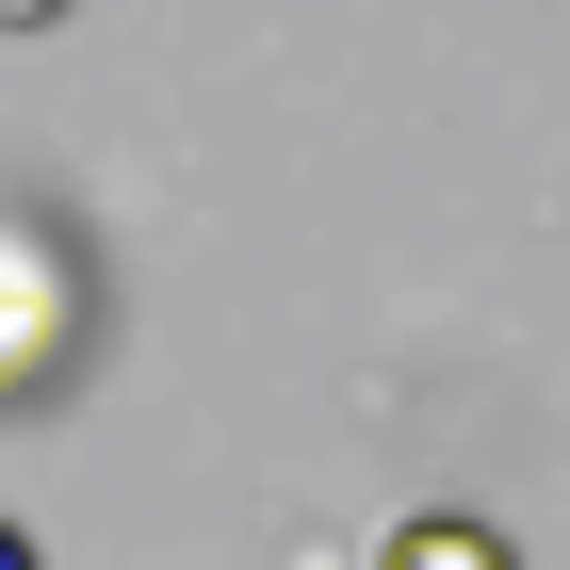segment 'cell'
Wrapping results in <instances>:
<instances>
[{
  "instance_id": "7a4b0ae2",
  "label": "cell",
  "mask_w": 570,
  "mask_h": 570,
  "mask_svg": "<svg viewBox=\"0 0 570 570\" xmlns=\"http://www.w3.org/2000/svg\"><path fill=\"white\" fill-rule=\"evenodd\" d=\"M0 570H33V538H17V522H0Z\"/></svg>"
},
{
  "instance_id": "6da1fadb",
  "label": "cell",
  "mask_w": 570,
  "mask_h": 570,
  "mask_svg": "<svg viewBox=\"0 0 570 570\" xmlns=\"http://www.w3.org/2000/svg\"><path fill=\"white\" fill-rule=\"evenodd\" d=\"M392 570H505V538H489V522H407Z\"/></svg>"
}]
</instances>
